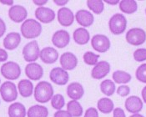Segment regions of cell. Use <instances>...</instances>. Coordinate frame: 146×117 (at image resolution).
<instances>
[{"label": "cell", "mask_w": 146, "mask_h": 117, "mask_svg": "<svg viewBox=\"0 0 146 117\" xmlns=\"http://www.w3.org/2000/svg\"><path fill=\"white\" fill-rule=\"evenodd\" d=\"M2 75L9 80H15L21 75V68L19 64L13 61L4 63L1 67Z\"/></svg>", "instance_id": "277c9868"}, {"label": "cell", "mask_w": 146, "mask_h": 117, "mask_svg": "<svg viewBox=\"0 0 146 117\" xmlns=\"http://www.w3.org/2000/svg\"><path fill=\"white\" fill-rule=\"evenodd\" d=\"M18 89L19 94L24 98L31 96L34 92V84L29 80H22L19 82Z\"/></svg>", "instance_id": "cb8c5ba5"}, {"label": "cell", "mask_w": 146, "mask_h": 117, "mask_svg": "<svg viewBox=\"0 0 146 117\" xmlns=\"http://www.w3.org/2000/svg\"><path fill=\"white\" fill-rule=\"evenodd\" d=\"M75 19L78 23L84 28L91 26L94 21V15L90 11L84 9H80L75 14Z\"/></svg>", "instance_id": "44dd1931"}, {"label": "cell", "mask_w": 146, "mask_h": 117, "mask_svg": "<svg viewBox=\"0 0 146 117\" xmlns=\"http://www.w3.org/2000/svg\"><path fill=\"white\" fill-rule=\"evenodd\" d=\"M0 3L5 5H9V6H12L13 4V0H0Z\"/></svg>", "instance_id": "ee69618b"}, {"label": "cell", "mask_w": 146, "mask_h": 117, "mask_svg": "<svg viewBox=\"0 0 146 117\" xmlns=\"http://www.w3.org/2000/svg\"><path fill=\"white\" fill-rule=\"evenodd\" d=\"M74 20V15L70 9L63 7L58 11V21L64 27L71 26Z\"/></svg>", "instance_id": "2e32d148"}, {"label": "cell", "mask_w": 146, "mask_h": 117, "mask_svg": "<svg viewBox=\"0 0 146 117\" xmlns=\"http://www.w3.org/2000/svg\"><path fill=\"white\" fill-rule=\"evenodd\" d=\"M54 2L58 6H64L68 3V0H54Z\"/></svg>", "instance_id": "b9f144b4"}, {"label": "cell", "mask_w": 146, "mask_h": 117, "mask_svg": "<svg viewBox=\"0 0 146 117\" xmlns=\"http://www.w3.org/2000/svg\"><path fill=\"white\" fill-rule=\"evenodd\" d=\"M100 55L91 52V51H87L86 53H84L83 59L84 61V63L88 65H96L98 64V59L100 58Z\"/></svg>", "instance_id": "d6a6232c"}, {"label": "cell", "mask_w": 146, "mask_h": 117, "mask_svg": "<svg viewBox=\"0 0 146 117\" xmlns=\"http://www.w3.org/2000/svg\"><path fill=\"white\" fill-rule=\"evenodd\" d=\"M141 94H142V98H143V100L144 102L146 103V86H145L142 90V92H141Z\"/></svg>", "instance_id": "bcb514c9"}, {"label": "cell", "mask_w": 146, "mask_h": 117, "mask_svg": "<svg viewBox=\"0 0 146 117\" xmlns=\"http://www.w3.org/2000/svg\"><path fill=\"white\" fill-rule=\"evenodd\" d=\"M73 37L74 40L79 45H86L90 39V33L84 28H79L75 29L73 34Z\"/></svg>", "instance_id": "7402d4cb"}, {"label": "cell", "mask_w": 146, "mask_h": 117, "mask_svg": "<svg viewBox=\"0 0 146 117\" xmlns=\"http://www.w3.org/2000/svg\"><path fill=\"white\" fill-rule=\"evenodd\" d=\"M105 3H107L108 4H111V5H116L119 3V0H105Z\"/></svg>", "instance_id": "f6af8a7d"}, {"label": "cell", "mask_w": 146, "mask_h": 117, "mask_svg": "<svg viewBox=\"0 0 146 117\" xmlns=\"http://www.w3.org/2000/svg\"><path fill=\"white\" fill-rule=\"evenodd\" d=\"M113 117H126V116L123 109L115 108L113 110Z\"/></svg>", "instance_id": "74e56055"}, {"label": "cell", "mask_w": 146, "mask_h": 117, "mask_svg": "<svg viewBox=\"0 0 146 117\" xmlns=\"http://www.w3.org/2000/svg\"><path fill=\"white\" fill-rule=\"evenodd\" d=\"M39 57L45 64H54L58 60V53L52 47H45L40 51Z\"/></svg>", "instance_id": "ac0fdd59"}, {"label": "cell", "mask_w": 146, "mask_h": 117, "mask_svg": "<svg viewBox=\"0 0 146 117\" xmlns=\"http://www.w3.org/2000/svg\"><path fill=\"white\" fill-rule=\"evenodd\" d=\"M52 42L54 46L58 49H63L66 47L70 42V35L64 29H60L56 31L52 37Z\"/></svg>", "instance_id": "5bb4252c"}, {"label": "cell", "mask_w": 146, "mask_h": 117, "mask_svg": "<svg viewBox=\"0 0 146 117\" xmlns=\"http://www.w3.org/2000/svg\"><path fill=\"white\" fill-rule=\"evenodd\" d=\"M109 27L110 32L114 35L123 34L127 27V19L121 13H115L109 21Z\"/></svg>", "instance_id": "3957f363"}, {"label": "cell", "mask_w": 146, "mask_h": 117, "mask_svg": "<svg viewBox=\"0 0 146 117\" xmlns=\"http://www.w3.org/2000/svg\"><path fill=\"white\" fill-rule=\"evenodd\" d=\"M39 54L40 49L36 40L28 43L23 49V56L26 62L34 63L38 58Z\"/></svg>", "instance_id": "52a82bcc"}, {"label": "cell", "mask_w": 146, "mask_h": 117, "mask_svg": "<svg viewBox=\"0 0 146 117\" xmlns=\"http://www.w3.org/2000/svg\"><path fill=\"white\" fill-rule=\"evenodd\" d=\"M54 95V89L50 83L47 81L38 82L34 89V99L37 102L47 103Z\"/></svg>", "instance_id": "6da1fadb"}, {"label": "cell", "mask_w": 146, "mask_h": 117, "mask_svg": "<svg viewBox=\"0 0 146 117\" xmlns=\"http://www.w3.org/2000/svg\"><path fill=\"white\" fill-rule=\"evenodd\" d=\"M27 16V9L22 5H13L9 10V17L14 23H21L25 21Z\"/></svg>", "instance_id": "30bf717a"}, {"label": "cell", "mask_w": 146, "mask_h": 117, "mask_svg": "<svg viewBox=\"0 0 146 117\" xmlns=\"http://www.w3.org/2000/svg\"><path fill=\"white\" fill-rule=\"evenodd\" d=\"M84 117H99L98 110L94 107H90L86 110Z\"/></svg>", "instance_id": "8d00e7d4"}, {"label": "cell", "mask_w": 146, "mask_h": 117, "mask_svg": "<svg viewBox=\"0 0 146 117\" xmlns=\"http://www.w3.org/2000/svg\"><path fill=\"white\" fill-rule=\"evenodd\" d=\"M68 112L73 117H80L83 115V107L78 100H70L67 104Z\"/></svg>", "instance_id": "83f0119b"}, {"label": "cell", "mask_w": 146, "mask_h": 117, "mask_svg": "<svg viewBox=\"0 0 146 117\" xmlns=\"http://www.w3.org/2000/svg\"><path fill=\"white\" fill-rule=\"evenodd\" d=\"M113 80L117 84H127L130 82L131 75L124 70H116L113 73Z\"/></svg>", "instance_id": "f1b7e54d"}, {"label": "cell", "mask_w": 146, "mask_h": 117, "mask_svg": "<svg viewBox=\"0 0 146 117\" xmlns=\"http://www.w3.org/2000/svg\"><path fill=\"white\" fill-rule=\"evenodd\" d=\"M54 117H73L68 112V110H57L56 112L54 113Z\"/></svg>", "instance_id": "f35d334b"}, {"label": "cell", "mask_w": 146, "mask_h": 117, "mask_svg": "<svg viewBox=\"0 0 146 117\" xmlns=\"http://www.w3.org/2000/svg\"><path fill=\"white\" fill-rule=\"evenodd\" d=\"M36 19L44 23H49L55 19V13L53 9L45 7H39L35 10Z\"/></svg>", "instance_id": "7c38bea8"}, {"label": "cell", "mask_w": 146, "mask_h": 117, "mask_svg": "<svg viewBox=\"0 0 146 117\" xmlns=\"http://www.w3.org/2000/svg\"><path fill=\"white\" fill-rule=\"evenodd\" d=\"M27 116L28 117H48V110L43 105H34L29 109Z\"/></svg>", "instance_id": "d4e9b609"}, {"label": "cell", "mask_w": 146, "mask_h": 117, "mask_svg": "<svg viewBox=\"0 0 146 117\" xmlns=\"http://www.w3.org/2000/svg\"><path fill=\"white\" fill-rule=\"evenodd\" d=\"M119 9L123 13H127V14L134 13L138 9L137 2L135 1V0H122V1H119Z\"/></svg>", "instance_id": "4316f807"}, {"label": "cell", "mask_w": 146, "mask_h": 117, "mask_svg": "<svg viewBox=\"0 0 146 117\" xmlns=\"http://www.w3.org/2000/svg\"><path fill=\"white\" fill-rule=\"evenodd\" d=\"M145 13H146V9H145Z\"/></svg>", "instance_id": "c3c4849f"}, {"label": "cell", "mask_w": 146, "mask_h": 117, "mask_svg": "<svg viewBox=\"0 0 146 117\" xmlns=\"http://www.w3.org/2000/svg\"><path fill=\"white\" fill-rule=\"evenodd\" d=\"M134 58L137 62L146 60V49H138L134 52Z\"/></svg>", "instance_id": "e575fe53"}, {"label": "cell", "mask_w": 146, "mask_h": 117, "mask_svg": "<svg viewBox=\"0 0 146 117\" xmlns=\"http://www.w3.org/2000/svg\"><path fill=\"white\" fill-rule=\"evenodd\" d=\"M67 94L73 100H78L84 96V89L80 83L73 82L68 86Z\"/></svg>", "instance_id": "d6986e66"}, {"label": "cell", "mask_w": 146, "mask_h": 117, "mask_svg": "<svg viewBox=\"0 0 146 117\" xmlns=\"http://www.w3.org/2000/svg\"><path fill=\"white\" fill-rule=\"evenodd\" d=\"M65 105V100H64V97L60 94H57L53 95L52 99H51V105L54 109H55L57 110H60Z\"/></svg>", "instance_id": "1f68e13d"}, {"label": "cell", "mask_w": 146, "mask_h": 117, "mask_svg": "<svg viewBox=\"0 0 146 117\" xmlns=\"http://www.w3.org/2000/svg\"><path fill=\"white\" fill-rule=\"evenodd\" d=\"M124 106L127 111L132 114H138L143 109V101L139 96L131 95L125 100Z\"/></svg>", "instance_id": "9a60e30c"}, {"label": "cell", "mask_w": 146, "mask_h": 117, "mask_svg": "<svg viewBox=\"0 0 146 117\" xmlns=\"http://www.w3.org/2000/svg\"><path fill=\"white\" fill-rule=\"evenodd\" d=\"M49 78L51 81L58 85H64L68 82L69 75L67 71L64 70L63 68L56 67L50 71Z\"/></svg>", "instance_id": "9c48e42d"}, {"label": "cell", "mask_w": 146, "mask_h": 117, "mask_svg": "<svg viewBox=\"0 0 146 117\" xmlns=\"http://www.w3.org/2000/svg\"><path fill=\"white\" fill-rule=\"evenodd\" d=\"M25 74L31 80H38L44 75L43 67L38 63H29L25 67Z\"/></svg>", "instance_id": "8fae6325"}, {"label": "cell", "mask_w": 146, "mask_h": 117, "mask_svg": "<svg viewBox=\"0 0 146 117\" xmlns=\"http://www.w3.org/2000/svg\"><path fill=\"white\" fill-rule=\"evenodd\" d=\"M6 32V24L4 21L0 18V38Z\"/></svg>", "instance_id": "60d3db41"}, {"label": "cell", "mask_w": 146, "mask_h": 117, "mask_svg": "<svg viewBox=\"0 0 146 117\" xmlns=\"http://www.w3.org/2000/svg\"><path fill=\"white\" fill-rule=\"evenodd\" d=\"M8 53L5 49H0V62H5L8 59Z\"/></svg>", "instance_id": "ab89813d"}, {"label": "cell", "mask_w": 146, "mask_h": 117, "mask_svg": "<svg viewBox=\"0 0 146 117\" xmlns=\"http://www.w3.org/2000/svg\"><path fill=\"white\" fill-rule=\"evenodd\" d=\"M129 117H145V116L138 113V114H134L133 116H129Z\"/></svg>", "instance_id": "7dc6e473"}, {"label": "cell", "mask_w": 146, "mask_h": 117, "mask_svg": "<svg viewBox=\"0 0 146 117\" xmlns=\"http://www.w3.org/2000/svg\"><path fill=\"white\" fill-rule=\"evenodd\" d=\"M91 45L94 50L100 53H105L110 48V40L104 35H94L91 39Z\"/></svg>", "instance_id": "ba28073f"}, {"label": "cell", "mask_w": 146, "mask_h": 117, "mask_svg": "<svg viewBox=\"0 0 146 117\" xmlns=\"http://www.w3.org/2000/svg\"><path fill=\"white\" fill-rule=\"evenodd\" d=\"M97 107H98V110L102 113L110 114L113 110L114 105H113V102L112 101V100H110V98L104 97V98H101L98 101Z\"/></svg>", "instance_id": "484cf974"}, {"label": "cell", "mask_w": 146, "mask_h": 117, "mask_svg": "<svg viewBox=\"0 0 146 117\" xmlns=\"http://www.w3.org/2000/svg\"><path fill=\"white\" fill-rule=\"evenodd\" d=\"M8 114L9 117H26V108L20 102H14L9 105Z\"/></svg>", "instance_id": "603a6c76"}, {"label": "cell", "mask_w": 146, "mask_h": 117, "mask_svg": "<svg viewBox=\"0 0 146 117\" xmlns=\"http://www.w3.org/2000/svg\"><path fill=\"white\" fill-rule=\"evenodd\" d=\"M126 41L134 46L143 45L146 41L145 31L140 28H133L126 34Z\"/></svg>", "instance_id": "8992f818"}, {"label": "cell", "mask_w": 146, "mask_h": 117, "mask_svg": "<svg viewBox=\"0 0 146 117\" xmlns=\"http://www.w3.org/2000/svg\"><path fill=\"white\" fill-rule=\"evenodd\" d=\"M21 34L25 39H34L42 33V25L33 19H26L21 25Z\"/></svg>", "instance_id": "7a4b0ae2"}, {"label": "cell", "mask_w": 146, "mask_h": 117, "mask_svg": "<svg viewBox=\"0 0 146 117\" xmlns=\"http://www.w3.org/2000/svg\"><path fill=\"white\" fill-rule=\"evenodd\" d=\"M115 84L111 80H104L100 84V90L104 95L111 96L115 92Z\"/></svg>", "instance_id": "f546056e"}, {"label": "cell", "mask_w": 146, "mask_h": 117, "mask_svg": "<svg viewBox=\"0 0 146 117\" xmlns=\"http://www.w3.org/2000/svg\"><path fill=\"white\" fill-rule=\"evenodd\" d=\"M33 2L34 4H36L38 6H41V7H43V5H44L48 3L47 0H34Z\"/></svg>", "instance_id": "7bdbcfd3"}, {"label": "cell", "mask_w": 146, "mask_h": 117, "mask_svg": "<svg viewBox=\"0 0 146 117\" xmlns=\"http://www.w3.org/2000/svg\"><path fill=\"white\" fill-rule=\"evenodd\" d=\"M60 64L64 70H74L78 65V58L71 52H65L60 57Z\"/></svg>", "instance_id": "e0dca14e"}, {"label": "cell", "mask_w": 146, "mask_h": 117, "mask_svg": "<svg viewBox=\"0 0 146 117\" xmlns=\"http://www.w3.org/2000/svg\"><path fill=\"white\" fill-rule=\"evenodd\" d=\"M87 6L95 14H100L104 9V4L101 0H89L87 1Z\"/></svg>", "instance_id": "4dcf8cb0"}, {"label": "cell", "mask_w": 146, "mask_h": 117, "mask_svg": "<svg viewBox=\"0 0 146 117\" xmlns=\"http://www.w3.org/2000/svg\"><path fill=\"white\" fill-rule=\"evenodd\" d=\"M135 76L139 81L146 84V64H143L138 67L135 72Z\"/></svg>", "instance_id": "836d02e7"}, {"label": "cell", "mask_w": 146, "mask_h": 117, "mask_svg": "<svg viewBox=\"0 0 146 117\" xmlns=\"http://www.w3.org/2000/svg\"><path fill=\"white\" fill-rule=\"evenodd\" d=\"M0 94L5 102H13L18 98V90L15 84L11 81H5L0 86Z\"/></svg>", "instance_id": "5b68a950"}, {"label": "cell", "mask_w": 146, "mask_h": 117, "mask_svg": "<svg viewBox=\"0 0 146 117\" xmlns=\"http://www.w3.org/2000/svg\"><path fill=\"white\" fill-rule=\"evenodd\" d=\"M110 71V64L107 61H100L98 62L96 65L93 68L91 71L92 78L95 80H101L104 78Z\"/></svg>", "instance_id": "4fadbf2b"}, {"label": "cell", "mask_w": 146, "mask_h": 117, "mask_svg": "<svg viewBox=\"0 0 146 117\" xmlns=\"http://www.w3.org/2000/svg\"><path fill=\"white\" fill-rule=\"evenodd\" d=\"M21 42V35L17 32H11L3 39V47L6 49L13 50L18 48Z\"/></svg>", "instance_id": "ffe728a7"}, {"label": "cell", "mask_w": 146, "mask_h": 117, "mask_svg": "<svg viewBox=\"0 0 146 117\" xmlns=\"http://www.w3.org/2000/svg\"><path fill=\"white\" fill-rule=\"evenodd\" d=\"M0 82H1V80H0Z\"/></svg>", "instance_id": "681fc988"}, {"label": "cell", "mask_w": 146, "mask_h": 117, "mask_svg": "<svg viewBox=\"0 0 146 117\" xmlns=\"http://www.w3.org/2000/svg\"><path fill=\"white\" fill-rule=\"evenodd\" d=\"M129 93H130V88L128 85H120L117 89V94L121 97H125L129 95Z\"/></svg>", "instance_id": "d590c367"}]
</instances>
